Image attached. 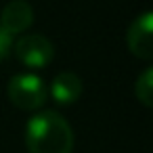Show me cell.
Here are the masks:
<instances>
[{"label": "cell", "mask_w": 153, "mask_h": 153, "mask_svg": "<svg viewBox=\"0 0 153 153\" xmlns=\"http://www.w3.org/2000/svg\"><path fill=\"white\" fill-rule=\"evenodd\" d=\"M25 147L30 153H71L74 130L61 113L40 111L27 122Z\"/></svg>", "instance_id": "1"}, {"label": "cell", "mask_w": 153, "mask_h": 153, "mask_svg": "<svg viewBox=\"0 0 153 153\" xmlns=\"http://www.w3.org/2000/svg\"><path fill=\"white\" fill-rule=\"evenodd\" d=\"M7 94H9V101L15 107L23 109V111H36L48 99L46 84L36 74H19V76H13L9 80Z\"/></svg>", "instance_id": "2"}, {"label": "cell", "mask_w": 153, "mask_h": 153, "mask_svg": "<svg viewBox=\"0 0 153 153\" xmlns=\"http://www.w3.org/2000/svg\"><path fill=\"white\" fill-rule=\"evenodd\" d=\"M13 53L30 69H44L55 59V46L42 34L21 36L17 42H13Z\"/></svg>", "instance_id": "3"}, {"label": "cell", "mask_w": 153, "mask_h": 153, "mask_svg": "<svg viewBox=\"0 0 153 153\" xmlns=\"http://www.w3.org/2000/svg\"><path fill=\"white\" fill-rule=\"evenodd\" d=\"M126 44L128 51L138 57L149 61L153 57V15L151 11L140 13L128 27L126 32Z\"/></svg>", "instance_id": "4"}, {"label": "cell", "mask_w": 153, "mask_h": 153, "mask_svg": "<svg viewBox=\"0 0 153 153\" xmlns=\"http://www.w3.org/2000/svg\"><path fill=\"white\" fill-rule=\"evenodd\" d=\"M32 23H34V9L27 0H11L0 15V27L11 36L27 32Z\"/></svg>", "instance_id": "5"}, {"label": "cell", "mask_w": 153, "mask_h": 153, "mask_svg": "<svg viewBox=\"0 0 153 153\" xmlns=\"http://www.w3.org/2000/svg\"><path fill=\"white\" fill-rule=\"evenodd\" d=\"M82 80L74 71H61L51 82V94L59 105H71L82 97Z\"/></svg>", "instance_id": "6"}, {"label": "cell", "mask_w": 153, "mask_h": 153, "mask_svg": "<svg viewBox=\"0 0 153 153\" xmlns=\"http://www.w3.org/2000/svg\"><path fill=\"white\" fill-rule=\"evenodd\" d=\"M134 94H136V99L145 107H151L153 105V69L151 67H147L138 76V80L134 84Z\"/></svg>", "instance_id": "7"}, {"label": "cell", "mask_w": 153, "mask_h": 153, "mask_svg": "<svg viewBox=\"0 0 153 153\" xmlns=\"http://www.w3.org/2000/svg\"><path fill=\"white\" fill-rule=\"evenodd\" d=\"M13 36L11 34H7L2 27H0V61L2 59H7L9 55H11V51H13Z\"/></svg>", "instance_id": "8"}]
</instances>
